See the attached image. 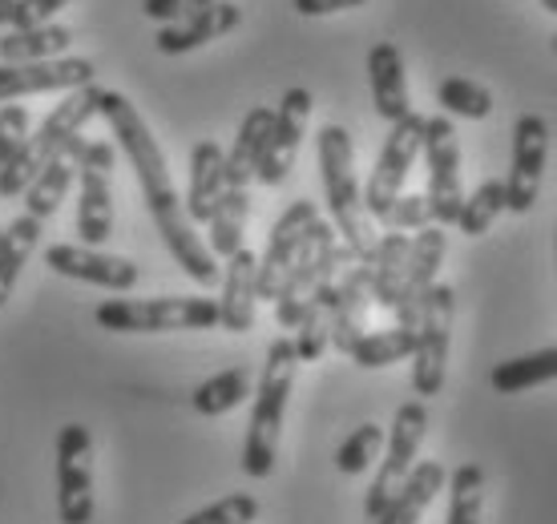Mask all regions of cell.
I'll return each instance as SVG.
<instances>
[{"label": "cell", "instance_id": "obj_1", "mask_svg": "<svg viewBox=\"0 0 557 524\" xmlns=\"http://www.w3.org/2000/svg\"><path fill=\"white\" fill-rule=\"evenodd\" d=\"M98 117H106L110 134L117 138V146L126 150V162L134 166V174H138L146 210H150V219H153V226H158L162 242H166V250L182 266V275L190 278V283H198V287H214V283L223 278L219 259L210 254V247L202 242V235H198L190 214H186V202H182L178 190H174V182H170L166 153H162L158 138L150 134V125H146V117L138 113V105H134L126 93L106 89V93H101Z\"/></svg>", "mask_w": 557, "mask_h": 524}, {"label": "cell", "instance_id": "obj_2", "mask_svg": "<svg viewBox=\"0 0 557 524\" xmlns=\"http://www.w3.org/2000/svg\"><path fill=\"white\" fill-rule=\"evenodd\" d=\"M320 178L335 235H344V247L356 254V262H372L380 235L363 210V190L356 178V146H351V134L344 125H323L320 129Z\"/></svg>", "mask_w": 557, "mask_h": 524}, {"label": "cell", "instance_id": "obj_3", "mask_svg": "<svg viewBox=\"0 0 557 524\" xmlns=\"http://www.w3.org/2000/svg\"><path fill=\"white\" fill-rule=\"evenodd\" d=\"M295 372H299L295 339H275V344L267 347L251 424H247V444H243V472L255 476V481H263V476L275 472L278 436H283V415H287V400H292Z\"/></svg>", "mask_w": 557, "mask_h": 524}, {"label": "cell", "instance_id": "obj_4", "mask_svg": "<svg viewBox=\"0 0 557 524\" xmlns=\"http://www.w3.org/2000/svg\"><path fill=\"white\" fill-rule=\"evenodd\" d=\"M101 93L98 85H85V89H73V93L61 97V105H53V113L37 125V134H28L25 150L16 153L9 166L0 170V198H25V190L33 186V178L41 174L57 153L65 150L85 125L98 117L101 110Z\"/></svg>", "mask_w": 557, "mask_h": 524}, {"label": "cell", "instance_id": "obj_5", "mask_svg": "<svg viewBox=\"0 0 557 524\" xmlns=\"http://www.w3.org/2000/svg\"><path fill=\"white\" fill-rule=\"evenodd\" d=\"M351 262H356V254L335 242L332 222H323V219L311 222L304 235V247H299V254H295V262H292V275L283 278V287H278V295H275L278 327L295 332L307 303L315 299V290L335 283V275H339L344 266H351Z\"/></svg>", "mask_w": 557, "mask_h": 524}, {"label": "cell", "instance_id": "obj_6", "mask_svg": "<svg viewBox=\"0 0 557 524\" xmlns=\"http://www.w3.org/2000/svg\"><path fill=\"white\" fill-rule=\"evenodd\" d=\"M94 323L113 335H158V332H210L219 327V299H106L94 311Z\"/></svg>", "mask_w": 557, "mask_h": 524}, {"label": "cell", "instance_id": "obj_7", "mask_svg": "<svg viewBox=\"0 0 557 524\" xmlns=\"http://www.w3.org/2000/svg\"><path fill=\"white\" fill-rule=\"evenodd\" d=\"M453 315H457V290L436 283L424 299L417 327V351H412V391L417 396H441L448 372V344H453Z\"/></svg>", "mask_w": 557, "mask_h": 524}, {"label": "cell", "instance_id": "obj_8", "mask_svg": "<svg viewBox=\"0 0 557 524\" xmlns=\"http://www.w3.org/2000/svg\"><path fill=\"white\" fill-rule=\"evenodd\" d=\"M113 162H117V153L110 141H85L77 153V238H82V247L101 250L113 235Z\"/></svg>", "mask_w": 557, "mask_h": 524}, {"label": "cell", "instance_id": "obj_9", "mask_svg": "<svg viewBox=\"0 0 557 524\" xmlns=\"http://www.w3.org/2000/svg\"><path fill=\"white\" fill-rule=\"evenodd\" d=\"M424 150V117L420 113H408L388 129L384 138V150L376 158V170L363 186V210L372 222H384L388 210L396 207V198L405 194L408 170L417 162V153Z\"/></svg>", "mask_w": 557, "mask_h": 524}, {"label": "cell", "instance_id": "obj_10", "mask_svg": "<svg viewBox=\"0 0 557 524\" xmlns=\"http://www.w3.org/2000/svg\"><path fill=\"white\" fill-rule=\"evenodd\" d=\"M424 432H429V408H424L420 400L400 403V408H396V420H392L388 452H384V460H380L376 481H372L368 497H363L368 521H380V512L388 509V500L396 497V488L408 481V472L417 469Z\"/></svg>", "mask_w": 557, "mask_h": 524}, {"label": "cell", "instance_id": "obj_11", "mask_svg": "<svg viewBox=\"0 0 557 524\" xmlns=\"http://www.w3.org/2000/svg\"><path fill=\"white\" fill-rule=\"evenodd\" d=\"M424 162H429V210L436 226H457L465 210L460 194V146L453 117H424Z\"/></svg>", "mask_w": 557, "mask_h": 524}, {"label": "cell", "instance_id": "obj_12", "mask_svg": "<svg viewBox=\"0 0 557 524\" xmlns=\"http://www.w3.org/2000/svg\"><path fill=\"white\" fill-rule=\"evenodd\" d=\"M549 158V125L542 113H521L513 122V162H509V178H505V210L513 214H530L542 190V170Z\"/></svg>", "mask_w": 557, "mask_h": 524}, {"label": "cell", "instance_id": "obj_13", "mask_svg": "<svg viewBox=\"0 0 557 524\" xmlns=\"http://www.w3.org/2000/svg\"><path fill=\"white\" fill-rule=\"evenodd\" d=\"M45 266L57 275L73 278V283H89V287L113 290V295H126L138 287V262L122 259V254H106L94 247H73V242H53L45 247Z\"/></svg>", "mask_w": 557, "mask_h": 524}, {"label": "cell", "instance_id": "obj_14", "mask_svg": "<svg viewBox=\"0 0 557 524\" xmlns=\"http://www.w3.org/2000/svg\"><path fill=\"white\" fill-rule=\"evenodd\" d=\"M94 61L89 57H57V61H37V65H0V105L16 97L37 93H73L94 85Z\"/></svg>", "mask_w": 557, "mask_h": 524}, {"label": "cell", "instance_id": "obj_15", "mask_svg": "<svg viewBox=\"0 0 557 524\" xmlns=\"http://www.w3.org/2000/svg\"><path fill=\"white\" fill-rule=\"evenodd\" d=\"M445 250H448L445 226L432 222V226L417 230L412 247H408L400 303H396V323H400V327H412V332L420 327V311H424L429 290L436 287V271H441V262H445Z\"/></svg>", "mask_w": 557, "mask_h": 524}, {"label": "cell", "instance_id": "obj_16", "mask_svg": "<svg viewBox=\"0 0 557 524\" xmlns=\"http://www.w3.org/2000/svg\"><path fill=\"white\" fill-rule=\"evenodd\" d=\"M307 117H311V93H307L304 85H295L278 101L275 125H271V138H267L255 182H263V186H283L287 182V174L295 166V153H299V141H304Z\"/></svg>", "mask_w": 557, "mask_h": 524}, {"label": "cell", "instance_id": "obj_17", "mask_svg": "<svg viewBox=\"0 0 557 524\" xmlns=\"http://www.w3.org/2000/svg\"><path fill=\"white\" fill-rule=\"evenodd\" d=\"M320 219V210L311 198H299L292 207L278 214V222L271 226V238H267V250L263 259H259V299L267 303H275L278 287H283V278L292 275V262L304 247V235L307 226Z\"/></svg>", "mask_w": 557, "mask_h": 524}, {"label": "cell", "instance_id": "obj_18", "mask_svg": "<svg viewBox=\"0 0 557 524\" xmlns=\"http://www.w3.org/2000/svg\"><path fill=\"white\" fill-rule=\"evenodd\" d=\"M238 25H243V9H238L235 0H214L210 9L195 13L190 21L162 25L158 37H153V45H158V53L182 57V53H195V49H202V45H210V41H219L226 33H235Z\"/></svg>", "mask_w": 557, "mask_h": 524}, {"label": "cell", "instance_id": "obj_19", "mask_svg": "<svg viewBox=\"0 0 557 524\" xmlns=\"http://www.w3.org/2000/svg\"><path fill=\"white\" fill-rule=\"evenodd\" d=\"M255 307H259V259L255 250L243 247L235 259H226L219 327L231 335H247L255 327Z\"/></svg>", "mask_w": 557, "mask_h": 524}, {"label": "cell", "instance_id": "obj_20", "mask_svg": "<svg viewBox=\"0 0 557 524\" xmlns=\"http://www.w3.org/2000/svg\"><path fill=\"white\" fill-rule=\"evenodd\" d=\"M368 85H372V105L388 125L412 113V97H408V73L405 53L392 41H376L368 49Z\"/></svg>", "mask_w": 557, "mask_h": 524}, {"label": "cell", "instance_id": "obj_21", "mask_svg": "<svg viewBox=\"0 0 557 524\" xmlns=\"http://www.w3.org/2000/svg\"><path fill=\"white\" fill-rule=\"evenodd\" d=\"M372 303V262H356L348 275L335 283L332 299V347L348 355L363 335V315Z\"/></svg>", "mask_w": 557, "mask_h": 524}, {"label": "cell", "instance_id": "obj_22", "mask_svg": "<svg viewBox=\"0 0 557 524\" xmlns=\"http://www.w3.org/2000/svg\"><path fill=\"white\" fill-rule=\"evenodd\" d=\"M226 194V153L219 141H198L190 150V190H186V214L190 222H210Z\"/></svg>", "mask_w": 557, "mask_h": 524}, {"label": "cell", "instance_id": "obj_23", "mask_svg": "<svg viewBox=\"0 0 557 524\" xmlns=\"http://www.w3.org/2000/svg\"><path fill=\"white\" fill-rule=\"evenodd\" d=\"M85 138L77 134V138L65 146V150L57 153L53 162L33 178V186L25 190V214L37 222H49L61 210V202H65V194H70V186L77 182V153H82Z\"/></svg>", "mask_w": 557, "mask_h": 524}, {"label": "cell", "instance_id": "obj_24", "mask_svg": "<svg viewBox=\"0 0 557 524\" xmlns=\"http://www.w3.org/2000/svg\"><path fill=\"white\" fill-rule=\"evenodd\" d=\"M271 125H275V110L255 105L235 134V146L226 153V190H247V182H255L259 162H263L267 138H271Z\"/></svg>", "mask_w": 557, "mask_h": 524}, {"label": "cell", "instance_id": "obj_25", "mask_svg": "<svg viewBox=\"0 0 557 524\" xmlns=\"http://www.w3.org/2000/svg\"><path fill=\"white\" fill-rule=\"evenodd\" d=\"M445 481H448L445 464L420 460L417 469L408 472V481L396 488V497L388 500V509L380 512V521H372V524H420V516L429 512L432 497L445 488Z\"/></svg>", "mask_w": 557, "mask_h": 524}, {"label": "cell", "instance_id": "obj_26", "mask_svg": "<svg viewBox=\"0 0 557 524\" xmlns=\"http://www.w3.org/2000/svg\"><path fill=\"white\" fill-rule=\"evenodd\" d=\"M73 33L65 25L41 28H13L0 37V61L4 65H37V61H57L70 57Z\"/></svg>", "mask_w": 557, "mask_h": 524}, {"label": "cell", "instance_id": "obj_27", "mask_svg": "<svg viewBox=\"0 0 557 524\" xmlns=\"http://www.w3.org/2000/svg\"><path fill=\"white\" fill-rule=\"evenodd\" d=\"M408 247H412V238L400 235V230L380 235L376 259H372V303L384 307V311H396V303H400Z\"/></svg>", "mask_w": 557, "mask_h": 524}, {"label": "cell", "instance_id": "obj_28", "mask_svg": "<svg viewBox=\"0 0 557 524\" xmlns=\"http://www.w3.org/2000/svg\"><path fill=\"white\" fill-rule=\"evenodd\" d=\"M41 230L45 222L28 219V214H21V219H13L4 226V238H0V307L9 303V295H13L16 278L25 271L28 254L41 242Z\"/></svg>", "mask_w": 557, "mask_h": 524}, {"label": "cell", "instance_id": "obj_29", "mask_svg": "<svg viewBox=\"0 0 557 524\" xmlns=\"http://www.w3.org/2000/svg\"><path fill=\"white\" fill-rule=\"evenodd\" d=\"M417 351V332L412 327H388V332H363L356 339V347L348 351V359L363 372H380V367H392V363H405Z\"/></svg>", "mask_w": 557, "mask_h": 524}, {"label": "cell", "instance_id": "obj_30", "mask_svg": "<svg viewBox=\"0 0 557 524\" xmlns=\"http://www.w3.org/2000/svg\"><path fill=\"white\" fill-rule=\"evenodd\" d=\"M247 219H251V194L247 190H226L214 219L207 222L210 226V254L214 259H235L243 250V235H247Z\"/></svg>", "mask_w": 557, "mask_h": 524}, {"label": "cell", "instance_id": "obj_31", "mask_svg": "<svg viewBox=\"0 0 557 524\" xmlns=\"http://www.w3.org/2000/svg\"><path fill=\"white\" fill-rule=\"evenodd\" d=\"M557 379V347H545V351H533V355H517V359H505L493 367L488 375V384L493 391H502V396H517V391H525V387H542Z\"/></svg>", "mask_w": 557, "mask_h": 524}, {"label": "cell", "instance_id": "obj_32", "mask_svg": "<svg viewBox=\"0 0 557 524\" xmlns=\"http://www.w3.org/2000/svg\"><path fill=\"white\" fill-rule=\"evenodd\" d=\"M251 396V367H226V372L210 375L195 387L190 408L198 415H226Z\"/></svg>", "mask_w": 557, "mask_h": 524}, {"label": "cell", "instance_id": "obj_33", "mask_svg": "<svg viewBox=\"0 0 557 524\" xmlns=\"http://www.w3.org/2000/svg\"><path fill=\"white\" fill-rule=\"evenodd\" d=\"M332 299H335V283L315 290V299L307 303L299 327H295V351H299V363H315V359L332 347Z\"/></svg>", "mask_w": 557, "mask_h": 524}, {"label": "cell", "instance_id": "obj_34", "mask_svg": "<svg viewBox=\"0 0 557 524\" xmlns=\"http://www.w3.org/2000/svg\"><path fill=\"white\" fill-rule=\"evenodd\" d=\"M57 516L61 524L94 521V472L85 469V460L57 469Z\"/></svg>", "mask_w": 557, "mask_h": 524}, {"label": "cell", "instance_id": "obj_35", "mask_svg": "<svg viewBox=\"0 0 557 524\" xmlns=\"http://www.w3.org/2000/svg\"><path fill=\"white\" fill-rule=\"evenodd\" d=\"M485 504V469L481 464H460L448 476V521L445 524H481Z\"/></svg>", "mask_w": 557, "mask_h": 524}, {"label": "cell", "instance_id": "obj_36", "mask_svg": "<svg viewBox=\"0 0 557 524\" xmlns=\"http://www.w3.org/2000/svg\"><path fill=\"white\" fill-rule=\"evenodd\" d=\"M505 182L502 178H488V182H481L469 198H465V210H460V235L465 238H481L497 222V214L505 210Z\"/></svg>", "mask_w": 557, "mask_h": 524}, {"label": "cell", "instance_id": "obj_37", "mask_svg": "<svg viewBox=\"0 0 557 524\" xmlns=\"http://www.w3.org/2000/svg\"><path fill=\"white\" fill-rule=\"evenodd\" d=\"M436 101L445 105V117H469V122H485L493 113V93L485 85L469 82V77H445L436 89Z\"/></svg>", "mask_w": 557, "mask_h": 524}, {"label": "cell", "instance_id": "obj_38", "mask_svg": "<svg viewBox=\"0 0 557 524\" xmlns=\"http://www.w3.org/2000/svg\"><path fill=\"white\" fill-rule=\"evenodd\" d=\"M380 444H384V428L363 424V428H356L348 440L339 444V452H335V469L344 472V476H360V472L376 460Z\"/></svg>", "mask_w": 557, "mask_h": 524}, {"label": "cell", "instance_id": "obj_39", "mask_svg": "<svg viewBox=\"0 0 557 524\" xmlns=\"http://www.w3.org/2000/svg\"><path fill=\"white\" fill-rule=\"evenodd\" d=\"M259 521V500L251 492H231V497L214 500L207 509L190 512L182 524H255Z\"/></svg>", "mask_w": 557, "mask_h": 524}, {"label": "cell", "instance_id": "obj_40", "mask_svg": "<svg viewBox=\"0 0 557 524\" xmlns=\"http://www.w3.org/2000/svg\"><path fill=\"white\" fill-rule=\"evenodd\" d=\"M28 141V110L25 105H4L0 110V170L25 150Z\"/></svg>", "mask_w": 557, "mask_h": 524}, {"label": "cell", "instance_id": "obj_41", "mask_svg": "<svg viewBox=\"0 0 557 524\" xmlns=\"http://www.w3.org/2000/svg\"><path fill=\"white\" fill-rule=\"evenodd\" d=\"M380 226H388V230H424L432 226V210H429V198L424 194H400L396 198V207L388 210V219L380 222Z\"/></svg>", "mask_w": 557, "mask_h": 524}, {"label": "cell", "instance_id": "obj_42", "mask_svg": "<svg viewBox=\"0 0 557 524\" xmlns=\"http://www.w3.org/2000/svg\"><path fill=\"white\" fill-rule=\"evenodd\" d=\"M214 0H141V13L158 21V25H178V21H190L195 13L210 9Z\"/></svg>", "mask_w": 557, "mask_h": 524}, {"label": "cell", "instance_id": "obj_43", "mask_svg": "<svg viewBox=\"0 0 557 524\" xmlns=\"http://www.w3.org/2000/svg\"><path fill=\"white\" fill-rule=\"evenodd\" d=\"M70 0H21L16 13L9 16L13 28H41V25H57V13L65 9Z\"/></svg>", "mask_w": 557, "mask_h": 524}, {"label": "cell", "instance_id": "obj_44", "mask_svg": "<svg viewBox=\"0 0 557 524\" xmlns=\"http://www.w3.org/2000/svg\"><path fill=\"white\" fill-rule=\"evenodd\" d=\"M89 448H94L89 428L85 424H65L61 436H57V469L61 464H82L85 456H89Z\"/></svg>", "mask_w": 557, "mask_h": 524}, {"label": "cell", "instance_id": "obj_45", "mask_svg": "<svg viewBox=\"0 0 557 524\" xmlns=\"http://www.w3.org/2000/svg\"><path fill=\"white\" fill-rule=\"evenodd\" d=\"M368 0H292V9L299 16H332V13H348V9H360Z\"/></svg>", "mask_w": 557, "mask_h": 524}, {"label": "cell", "instance_id": "obj_46", "mask_svg": "<svg viewBox=\"0 0 557 524\" xmlns=\"http://www.w3.org/2000/svg\"><path fill=\"white\" fill-rule=\"evenodd\" d=\"M16 4H21V0H0V25H9V16L16 13Z\"/></svg>", "mask_w": 557, "mask_h": 524}, {"label": "cell", "instance_id": "obj_47", "mask_svg": "<svg viewBox=\"0 0 557 524\" xmlns=\"http://www.w3.org/2000/svg\"><path fill=\"white\" fill-rule=\"evenodd\" d=\"M542 9H545V13H554V16H557V0H542Z\"/></svg>", "mask_w": 557, "mask_h": 524}, {"label": "cell", "instance_id": "obj_48", "mask_svg": "<svg viewBox=\"0 0 557 524\" xmlns=\"http://www.w3.org/2000/svg\"><path fill=\"white\" fill-rule=\"evenodd\" d=\"M549 49H554V57H557V33H554V37H549Z\"/></svg>", "mask_w": 557, "mask_h": 524}, {"label": "cell", "instance_id": "obj_49", "mask_svg": "<svg viewBox=\"0 0 557 524\" xmlns=\"http://www.w3.org/2000/svg\"><path fill=\"white\" fill-rule=\"evenodd\" d=\"M0 238H4V230H0Z\"/></svg>", "mask_w": 557, "mask_h": 524}, {"label": "cell", "instance_id": "obj_50", "mask_svg": "<svg viewBox=\"0 0 557 524\" xmlns=\"http://www.w3.org/2000/svg\"><path fill=\"white\" fill-rule=\"evenodd\" d=\"M554 235H557V230H554Z\"/></svg>", "mask_w": 557, "mask_h": 524}]
</instances>
